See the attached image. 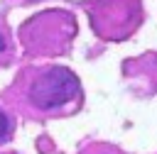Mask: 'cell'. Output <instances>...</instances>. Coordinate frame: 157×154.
Wrapping results in <instances>:
<instances>
[{"mask_svg": "<svg viewBox=\"0 0 157 154\" xmlns=\"http://www.w3.org/2000/svg\"><path fill=\"white\" fill-rule=\"evenodd\" d=\"M7 46H10V44H7V37L0 32V54H5V51H7Z\"/></svg>", "mask_w": 157, "mask_h": 154, "instance_id": "cell-3", "label": "cell"}, {"mask_svg": "<svg viewBox=\"0 0 157 154\" xmlns=\"http://www.w3.org/2000/svg\"><path fill=\"white\" fill-rule=\"evenodd\" d=\"M76 93H78V78L64 66H52L32 81L29 103L37 110H52L74 100Z\"/></svg>", "mask_w": 157, "mask_h": 154, "instance_id": "cell-1", "label": "cell"}, {"mask_svg": "<svg viewBox=\"0 0 157 154\" xmlns=\"http://www.w3.org/2000/svg\"><path fill=\"white\" fill-rule=\"evenodd\" d=\"M10 127H12L10 117H7L5 112H0V142H2V139H7V134H10Z\"/></svg>", "mask_w": 157, "mask_h": 154, "instance_id": "cell-2", "label": "cell"}]
</instances>
